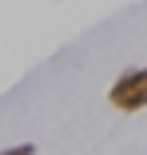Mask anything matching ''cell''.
Masks as SVG:
<instances>
[{"mask_svg":"<svg viewBox=\"0 0 147 155\" xmlns=\"http://www.w3.org/2000/svg\"><path fill=\"white\" fill-rule=\"evenodd\" d=\"M107 104L123 115H135L147 107V68H123L107 87Z\"/></svg>","mask_w":147,"mask_h":155,"instance_id":"cell-1","label":"cell"},{"mask_svg":"<svg viewBox=\"0 0 147 155\" xmlns=\"http://www.w3.org/2000/svg\"><path fill=\"white\" fill-rule=\"evenodd\" d=\"M0 155H36V143H16V147H4Z\"/></svg>","mask_w":147,"mask_h":155,"instance_id":"cell-2","label":"cell"}]
</instances>
